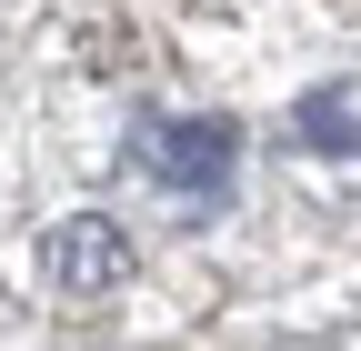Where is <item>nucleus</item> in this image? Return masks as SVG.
Listing matches in <instances>:
<instances>
[{
    "label": "nucleus",
    "mask_w": 361,
    "mask_h": 351,
    "mask_svg": "<svg viewBox=\"0 0 361 351\" xmlns=\"http://www.w3.org/2000/svg\"><path fill=\"white\" fill-rule=\"evenodd\" d=\"M130 161H141L171 201H201L211 211V201H231V181H241V130L231 121H141Z\"/></svg>",
    "instance_id": "1"
},
{
    "label": "nucleus",
    "mask_w": 361,
    "mask_h": 351,
    "mask_svg": "<svg viewBox=\"0 0 361 351\" xmlns=\"http://www.w3.org/2000/svg\"><path fill=\"white\" fill-rule=\"evenodd\" d=\"M40 281L71 291V301H101L130 281V231L101 221V211H71L61 231H40Z\"/></svg>",
    "instance_id": "2"
},
{
    "label": "nucleus",
    "mask_w": 361,
    "mask_h": 351,
    "mask_svg": "<svg viewBox=\"0 0 361 351\" xmlns=\"http://www.w3.org/2000/svg\"><path fill=\"white\" fill-rule=\"evenodd\" d=\"M311 141H322V151H351L361 130H341V101H311Z\"/></svg>",
    "instance_id": "3"
}]
</instances>
